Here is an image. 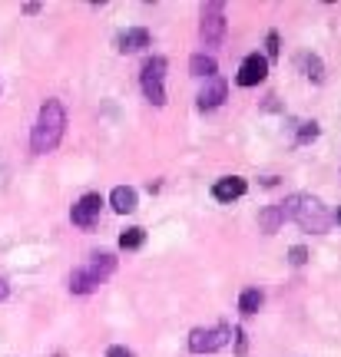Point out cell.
<instances>
[{"label":"cell","mask_w":341,"mask_h":357,"mask_svg":"<svg viewBox=\"0 0 341 357\" xmlns=\"http://www.w3.org/2000/svg\"><path fill=\"white\" fill-rule=\"evenodd\" d=\"M100 208H103L100 192H87V195L73 205L70 218H73V225H80V229H93V225H96V218H100Z\"/></svg>","instance_id":"obj_6"},{"label":"cell","mask_w":341,"mask_h":357,"mask_svg":"<svg viewBox=\"0 0 341 357\" xmlns=\"http://www.w3.org/2000/svg\"><path fill=\"white\" fill-rule=\"evenodd\" d=\"M278 205H282L285 222H295V225H302L305 231H328L331 215L315 195H289L285 202H278Z\"/></svg>","instance_id":"obj_2"},{"label":"cell","mask_w":341,"mask_h":357,"mask_svg":"<svg viewBox=\"0 0 341 357\" xmlns=\"http://www.w3.org/2000/svg\"><path fill=\"white\" fill-rule=\"evenodd\" d=\"M266 77H268V60L262 56V53H249V56L242 60V66H239L235 83H239V86H259Z\"/></svg>","instance_id":"obj_7"},{"label":"cell","mask_w":341,"mask_h":357,"mask_svg":"<svg viewBox=\"0 0 341 357\" xmlns=\"http://www.w3.org/2000/svg\"><path fill=\"white\" fill-rule=\"evenodd\" d=\"M262 305H266V294L259 291V288H245V291H242V298H239V311H242V314H255Z\"/></svg>","instance_id":"obj_16"},{"label":"cell","mask_w":341,"mask_h":357,"mask_svg":"<svg viewBox=\"0 0 341 357\" xmlns=\"http://www.w3.org/2000/svg\"><path fill=\"white\" fill-rule=\"evenodd\" d=\"M64 129H66V113H64V102L60 100H47L40 106L37 116V126H34V136H30V149L34 153H53L60 139H64Z\"/></svg>","instance_id":"obj_1"},{"label":"cell","mask_w":341,"mask_h":357,"mask_svg":"<svg viewBox=\"0 0 341 357\" xmlns=\"http://www.w3.org/2000/svg\"><path fill=\"white\" fill-rule=\"evenodd\" d=\"M7 294H10V288H7V281L0 278V301H3V298H7Z\"/></svg>","instance_id":"obj_23"},{"label":"cell","mask_w":341,"mask_h":357,"mask_svg":"<svg viewBox=\"0 0 341 357\" xmlns=\"http://www.w3.org/2000/svg\"><path fill=\"white\" fill-rule=\"evenodd\" d=\"M266 47H268V56H278V33H275V30L266 37ZM268 56H266V60H268Z\"/></svg>","instance_id":"obj_21"},{"label":"cell","mask_w":341,"mask_h":357,"mask_svg":"<svg viewBox=\"0 0 341 357\" xmlns=\"http://www.w3.org/2000/svg\"><path fill=\"white\" fill-rule=\"evenodd\" d=\"M305 258H308V252H305L302 245H295V248H291V252H289V261H291V265H295V268H298V265H305Z\"/></svg>","instance_id":"obj_20"},{"label":"cell","mask_w":341,"mask_h":357,"mask_svg":"<svg viewBox=\"0 0 341 357\" xmlns=\"http://www.w3.org/2000/svg\"><path fill=\"white\" fill-rule=\"evenodd\" d=\"M245 189H249V182L242 176H226L212 185V195H215V202H235V199L245 195Z\"/></svg>","instance_id":"obj_8"},{"label":"cell","mask_w":341,"mask_h":357,"mask_svg":"<svg viewBox=\"0 0 341 357\" xmlns=\"http://www.w3.org/2000/svg\"><path fill=\"white\" fill-rule=\"evenodd\" d=\"M189 73L192 77H203V79L215 77V60L209 56V53H196V56L189 60Z\"/></svg>","instance_id":"obj_14"},{"label":"cell","mask_w":341,"mask_h":357,"mask_svg":"<svg viewBox=\"0 0 341 357\" xmlns=\"http://www.w3.org/2000/svg\"><path fill=\"white\" fill-rule=\"evenodd\" d=\"M146 242V231L139 229V225H133V229H126L123 235H119V248H126V252H133V248H139V245Z\"/></svg>","instance_id":"obj_18"},{"label":"cell","mask_w":341,"mask_h":357,"mask_svg":"<svg viewBox=\"0 0 341 357\" xmlns=\"http://www.w3.org/2000/svg\"><path fill=\"white\" fill-rule=\"evenodd\" d=\"M285 222V215H282V205H268V208H262L259 212V225H262V231H278V225Z\"/></svg>","instance_id":"obj_15"},{"label":"cell","mask_w":341,"mask_h":357,"mask_svg":"<svg viewBox=\"0 0 341 357\" xmlns=\"http://www.w3.org/2000/svg\"><path fill=\"white\" fill-rule=\"evenodd\" d=\"M100 288V281L89 275L87 268H76L73 275H70V291L73 294H89V291H96Z\"/></svg>","instance_id":"obj_13"},{"label":"cell","mask_w":341,"mask_h":357,"mask_svg":"<svg viewBox=\"0 0 341 357\" xmlns=\"http://www.w3.org/2000/svg\"><path fill=\"white\" fill-rule=\"evenodd\" d=\"M232 341V331L226 324H215V328H196L189 334V351L192 354H215Z\"/></svg>","instance_id":"obj_5"},{"label":"cell","mask_w":341,"mask_h":357,"mask_svg":"<svg viewBox=\"0 0 341 357\" xmlns=\"http://www.w3.org/2000/svg\"><path fill=\"white\" fill-rule=\"evenodd\" d=\"M226 79L222 77H209L205 79V86L199 89V109H215V106H222L226 102Z\"/></svg>","instance_id":"obj_9"},{"label":"cell","mask_w":341,"mask_h":357,"mask_svg":"<svg viewBox=\"0 0 341 357\" xmlns=\"http://www.w3.org/2000/svg\"><path fill=\"white\" fill-rule=\"evenodd\" d=\"M199 37H203L205 47H219V43L226 40V3H222V0H209V3H203Z\"/></svg>","instance_id":"obj_4"},{"label":"cell","mask_w":341,"mask_h":357,"mask_svg":"<svg viewBox=\"0 0 341 357\" xmlns=\"http://www.w3.org/2000/svg\"><path fill=\"white\" fill-rule=\"evenodd\" d=\"M298 142H312L318 136V123H298Z\"/></svg>","instance_id":"obj_19"},{"label":"cell","mask_w":341,"mask_h":357,"mask_svg":"<svg viewBox=\"0 0 341 357\" xmlns=\"http://www.w3.org/2000/svg\"><path fill=\"white\" fill-rule=\"evenodd\" d=\"M146 47H150V30L146 26H133L126 33H119V40H116V50L119 53H139Z\"/></svg>","instance_id":"obj_10"},{"label":"cell","mask_w":341,"mask_h":357,"mask_svg":"<svg viewBox=\"0 0 341 357\" xmlns=\"http://www.w3.org/2000/svg\"><path fill=\"white\" fill-rule=\"evenodd\" d=\"M166 56H150L143 70H139V83H143V93L152 106H163L166 102V89H163V79H166Z\"/></svg>","instance_id":"obj_3"},{"label":"cell","mask_w":341,"mask_h":357,"mask_svg":"<svg viewBox=\"0 0 341 357\" xmlns=\"http://www.w3.org/2000/svg\"><path fill=\"white\" fill-rule=\"evenodd\" d=\"M335 218H338V222H341V208H338V215H335Z\"/></svg>","instance_id":"obj_24"},{"label":"cell","mask_w":341,"mask_h":357,"mask_svg":"<svg viewBox=\"0 0 341 357\" xmlns=\"http://www.w3.org/2000/svg\"><path fill=\"white\" fill-rule=\"evenodd\" d=\"M110 205H113L119 215L133 212V208H136V189H129V185H116V189L110 192Z\"/></svg>","instance_id":"obj_12"},{"label":"cell","mask_w":341,"mask_h":357,"mask_svg":"<svg viewBox=\"0 0 341 357\" xmlns=\"http://www.w3.org/2000/svg\"><path fill=\"white\" fill-rule=\"evenodd\" d=\"M106 357H133V351H129V347H123V344H113L110 351H106Z\"/></svg>","instance_id":"obj_22"},{"label":"cell","mask_w":341,"mask_h":357,"mask_svg":"<svg viewBox=\"0 0 341 357\" xmlns=\"http://www.w3.org/2000/svg\"><path fill=\"white\" fill-rule=\"evenodd\" d=\"M298 66H302L305 77L315 79V83H321V77H325V73H321V60H318L315 53H302V56H298Z\"/></svg>","instance_id":"obj_17"},{"label":"cell","mask_w":341,"mask_h":357,"mask_svg":"<svg viewBox=\"0 0 341 357\" xmlns=\"http://www.w3.org/2000/svg\"><path fill=\"white\" fill-rule=\"evenodd\" d=\"M83 268H87L89 275H93V278L103 284V281H106L116 271V258L110 255V252H96V255H89V265H83Z\"/></svg>","instance_id":"obj_11"}]
</instances>
